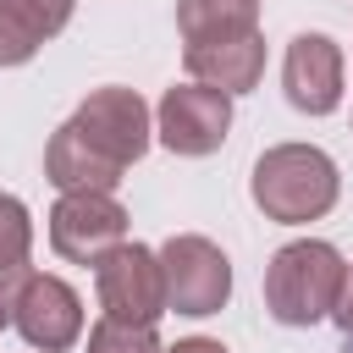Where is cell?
<instances>
[{
	"label": "cell",
	"mask_w": 353,
	"mask_h": 353,
	"mask_svg": "<svg viewBox=\"0 0 353 353\" xmlns=\"http://www.w3.org/2000/svg\"><path fill=\"white\" fill-rule=\"evenodd\" d=\"M28 276H33V221L22 199L0 193V325H11Z\"/></svg>",
	"instance_id": "7c38bea8"
},
{
	"label": "cell",
	"mask_w": 353,
	"mask_h": 353,
	"mask_svg": "<svg viewBox=\"0 0 353 353\" xmlns=\"http://www.w3.org/2000/svg\"><path fill=\"white\" fill-rule=\"evenodd\" d=\"M342 281H347V259L331 243H320V237L281 243L265 265V309L281 325H320V320H331Z\"/></svg>",
	"instance_id": "3957f363"
},
{
	"label": "cell",
	"mask_w": 353,
	"mask_h": 353,
	"mask_svg": "<svg viewBox=\"0 0 353 353\" xmlns=\"http://www.w3.org/2000/svg\"><path fill=\"white\" fill-rule=\"evenodd\" d=\"M160 270H165V309H176L188 320L221 314L226 298H232V259L199 232L165 237L160 243Z\"/></svg>",
	"instance_id": "277c9868"
},
{
	"label": "cell",
	"mask_w": 353,
	"mask_h": 353,
	"mask_svg": "<svg viewBox=\"0 0 353 353\" xmlns=\"http://www.w3.org/2000/svg\"><path fill=\"white\" fill-rule=\"evenodd\" d=\"M94 292H99V309H105L110 320L154 325V320L165 314V270H160V248L116 243V248L94 265Z\"/></svg>",
	"instance_id": "5b68a950"
},
{
	"label": "cell",
	"mask_w": 353,
	"mask_h": 353,
	"mask_svg": "<svg viewBox=\"0 0 353 353\" xmlns=\"http://www.w3.org/2000/svg\"><path fill=\"white\" fill-rule=\"evenodd\" d=\"M248 193L265 210V221L303 226V221H320L336 204L342 176H336V160L325 149H314V143H276V149H265L254 160Z\"/></svg>",
	"instance_id": "7a4b0ae2"
},
{
	"label": "cell",
	"mask_w": 353,
	"mask_h": 353,
	"mask_svg": "<svg viewBox=\"0 0 353 353\" xmlns=\"http://www.w3.org/2000/svg\"><path fill=\"white\" fill-rule=\"evenodd\" d=\"M11 325L22 331L28 347H39V353H66V347L83 336V298H77L61 276L33 270L28 287H22V298H17Z\"/></svg>",
	"instance_id": "9c48e42d"
},
{
	"label": "cell",
	"mask_w": 353,
	"mask_h": 353,
	"mask_svg": "<svg viewBox=\"0 0 353 353\" xmlns=\"http://www.w3.org/2000/svg\"><path fill=\"white\" fill-rule=\"evenodd\" d=\"M331 320H336V331H342V342H347V353H353V265H347V281H342V298H336Z\"/></svg>",
	"instance_id": "9a60e30c"
},
{
	"label": "cell",
	"mask_w": 353,
	"mask_h": 353,
	"mask_svg": "<svg viewBox=\"0 0 353 353\" xmlns=\"http://www.w3.org/2000/svg\"><path fill=\"white\" fill-rule=\"evenodd\" d=\"M165 353H226V342H215V336H182V342H171Z\"/></svg>",
	"instance_id": "2e32d148"
},
{
	"label": "cell",
	"mask_w": 353,
	"mask_h": 353,
	"mask_svg": "<svg viewBox=\"0 0 353 353\" xmlns=\"http://www.w3.org/2000/svg\"><path fill=\"white\" fill-rule=\"evenodd\" d=\"M149 138H154V116H149L143 94L121 88V83H105L44 143V176L61 193H72V188L116 193V182L127 176V165L143 160Z\"/></svg>",
	"instance_id": "6da1fadb"
},
{
	"label": "cell",
	"mask_w": 353,
	"mask_h": 353,
	"mask_svg": "<svg viewBox=\"0 0 353 353\" xmlns=\"http://www.w3.org/2000/svg\"><path fill=\"white\" fill-rule=\"evenodd\" d=\"M88 353H165L154 325H132V320H110L99 314L88 325Z\"/></svg>",
	"instance_id": "5bb4252c"
},
{
	"label": "cell",
	"mask_w": 353,
	"mask_h": 353,
	"mask_svg": "<svg viewBox=\"0 0 353 353\" xmlns=\"http://www.w3.org/2000/svg\"><path fill=\"white\" fill-rule=\"evenodd\" d=\"M77 0H0V66L33 61L66 22Z\"/></svg>",
	"instance_id": "8fae6325"
},
{
	"label": "cell",
	"mask_w": 353,
	"mask_h": 353,
	"mask_svg": "<svg viewBox=\"0 0 353 353\" xmlns=\"http://www.w3.org/2000/svg\"><path fill=\"white\" fill-rule=\"evenodd\" d=\"M182 66L193 83H210L221 94H248L265 77V33H243L221 44H182Z\"/></svg>",
	"instance_id": "30bf717a"
},
{
	"label": "cell",
	"mask_w": 353,
	"mask_h": 353,
	"mask_svg": "<svg viewBox=\"0 0 353 353\" xmlns=\"http://www.w3.org/2000/svg\"><path fill=\"white\" fill-rule=\"evenodd\" d=\"M116 243H127V210L116 193L72 188L50 210V248L72 265H99Z\"/></svg>",
	"instance_id": "52a82bcc"
},
{
	"label": "cell",
	"mask_w": 353,
	"mask_h": 353,
	"mask_svg": "<svg viewBox=\"0 0 353 353\" xmlns=\"http://www.w3.org/2000/svg\"><path fill=\"white\" fill-rule=\"evenodd\" d=\"M342 50L331 33H298L281 55V88L287 105L303 116H331L342 105Z\"/></svg>",
	"instance_id": "ba28073f"
},
{
	"label": "cell",
	"mask_w": 353,
	"mask_h": 353,
	"mask_svg": "<svg viewBox=\"0 0 353 353\" xmlns=\"http://www.w3.org/2000/svg\"><path fill=\"white\" fill-rule=\"evenodd\" d=\"M182 44H221L259 33V0H176Z\"/></svg>",
	"instance_id": "4fadbf2b"
},
{
	"label": "cell",
	"mask_w": 353,
	"mask_h": 353,
	"mask_svg": "<svg viewBox=\"0 0 353 353\" xmlns=\"http://www.w3.org/2000/svg\"><path fill=\"white\" fill-rule=\"evenodd\" d=\"M154 132L171 154L182 160H204L226 143L232 132V94L210 88V83H176L160 94L154 105Z\"/></svg>",
	"instance_id": "8992f818"
}]
</instances>
